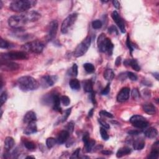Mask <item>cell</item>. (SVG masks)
<instances>
[{"mask_svg":"<svg viewBox=\"0 0 159 159\" xmlns=\"http://www.w3.org/2000/svg\"><path fill=\"white\" fill-rule=\"evenodd\" d=\"M143 110L149 115H154L156 113V108L152 103H145L143 106Z\"/></svg>","mask_w":159,"mask_h":159,"instance_id":"cell-18","label":"cell"},{"mask_svg":"<svg viewBox=\"0 0 159 159\" xmlns=\"http://www.w3.org/2000/svg\"><path fill=\"white\" fill-rule=\"evenodd\" d=\"M95 140L93 139H90L86 143L84 144V149H85V151L86 152H90L91 151L92 149L94 147V145H95Z\"/></svg>","mask_w":159,"mask_h":159,"instance_id":"cell-30","label":"cell"},{"mask_svg":"<svg viewBox=\"0 0 159 159\" xmlns=\"http://www.w3.org/2000/svg\"><path fill=\"white\" fill-rule=\"evenodd\" d=\"M8 22L10 27L16 29H21L24 26L28 23L24 14L11 16L8 19Z\"/></svg>","mask_w":159,"mask_h":159,"instance_id":"cell-5","label":"cell"},{"mask_svg":"<svg viewBox=\"0 0 159 159\" xmlns=\"http://www.w3.org/2000/svg\"><path fill=\"white\" fill-rule=\"evenodd\" d=\"M83 67L88 73H93L95 70L94 65L92 64H90V63H86L83 65Z\"/></svg>","mask_w":159,"mask_h":159,"instance_id":"cell-32","label":"cell"},{"mask_svg":"<svg viewBox=\"0 0 159 159\" xmlns=\"http://www.w3.org/2000/svg\"><path fill=\"white\" fill-rule=\"evenodd\" d=\"M71 111H72V108H69V109H67V110L65 111L64 114V115H63L62 118V123H64L65 121H66V120L67 119V118H69V116L70 115Z\"/></svg>","mask_w":159,"mask_h":159,"instance_id":"cell-38","label":"cell"},{"mask_svg":"<svg viewBox=\"0 0 159 159\" xmlns=\"http://www.w3.org/2000/svg\"><path fill=\"white\" fill-rule=\"evenodd\" d=\"M35 158V157H34V156H27V157H26V158Z\"/></svg>","mask_w":159,"mask_h":159,"instance_id":"cell-57","label":"cell"},{"mask_svg":"<svg viewBox=\"0 0 159 159\" xmlns=\"http://www.w3.org/2000/svg\"><path fill=\"white\" fill-rule=\"evenodd\" d=\"M69 136H70V133L66 130L62 131L61 132H60V133L58 134V135L57 139V143L60 144H64L65 142L68 140Z\"/></svg>","mask_w":159,"mask_h":159,"instance_id":"cell-17","label":"cell"},{"mask_svg":"<svg viewBox=\"0 0 159 159\" xmlns=\"http://www.w3.org/2000/svg\"><path fill=\"white\" fill-rule=\"evenodd\" d=\"M80 152V149L78 148L72 154V156H70V158H77L79 157Z\"/></svg>","mask_w":159,"mask_h":159,"instance_id":"cell-47","label":"cell"},{"mask_svg":"<svg viewBox=\"0 0 159 159\" xmlns=\"http://www.w3.org/2000/svg\"><path fill=\"white\" fill-rule=\"evenodd\" d=\"M131 149L128 147H123L120 148L116 153V157L118 158H121L123 156H127L131 153Z\"/></svg>","mask_w":159,"mask_h":159,"instance_id":"cell-24","label":"cell"},{"mask_svg":"<svg viewBox=\"0 0 159 159\" xmlns=\"http://www.w3.org/2000/svg\"><path fill=\"white\" fill-rule=\"evenodd\" d=\"M126 45L127 47H128V49L130 50L131 53H132V51H134V48H133V45L131 43V42L130 40V37H129V35L128 34L127 37V40H126Z\"/></svg>","mask_w":159,"mask_h":159,"instance_id":"cell-43","label":"cell"},{"mask_svg":"<svg viewBox=\"0 0 159 159\" xmlns=\"http://www.w3.org/2000/svg\"><path fill=\"white\" fill-rule=\"evenodd\" d=\"M99 114L102 116H106V117H107V118H114L113 115H112L111 113H110V112H108L106 111H104V110H102L100 111Z\"/></svg>","mask_w":159,"mask_h":159,"instance_id":"cell-45","label":"cell"},{"mask_svg":"<svg viewBox=\"0 0 159 159\" xmlns=\"http://www.w3.org/2000/svg\"><path fill=\"white\" fill-rule=\"evenodd\" d=\"M60 100L63 105L65 106H69L70 103V99L67 96H62L60 98Z\"/></svg>","mask_w":159,"mask_h":159,"instance_id":"cell-36","label":"cell"},{"mask_svg":"<svg viewBox=\"0 0 159 159\" xmlns=\"http://www.w3.org/2000/svg\"><path fill=\"white\" fill-rule=\"evenodd\" d=\"M36 119H37V117L35 112L34 111H30L26 112V114H25L23 121L24 123L29 124L32 122V121H36Z\"/></svg>","mask_w":159,"mask_h":159,"instance_id":"cell-19","label":"cell"},{"mask_svg":"<svg viewBox=\"0 0 159 159\" xmlns=\"http://www.w3.org/2000/svg\"><path fill=\"white\" fill-rule=\"evenodd\" d=\"M145 147V140L142 138L137 139L133 143V147L136 150H140Z\"/></svg>","mask_w":159,"mask_h":159,"instance_id":"cell-25","label":"cell"},{"mask_svg":"<svg viewBox=\"0 0 159 159\" xmlns=\"http://www.w3.org/2000/svg\"><path fill=\"white\" fill-rule=\"evenodd\" d=\"M103 26V23L100 20H95L92 23V27L95 29H100Z\"/></svg>","mask_w":159,"mask_h":159,"instance_id":"cell-37","label":"cell"},{"mask_svg":"<svg viewBox=\"0 0 159 159\" xmlns=\"http://www.w3.org/2000/svg\"><path fill=\"white\" fill-rule=\"evenodd\" d=\"M93 112H94V110L93 108L91 109V110H90L89 112H88V116L90 117V118H91L92 116H93Z\"/></svg>","mask_w":159,"mask_h":159,"instance_id":"cell-55","label":"cell"},{"mask_svg":"<svg viewBox=\"0 0 159 159\" xmlns=\"http://www.w3.org/2000/svg\"><path fill=\"white\" fill-rule=\"evenodd\" d=\"M14 145V140L12 137H7L5 140V149L9 152Z\"/></svg>","mask_w":159,"mask_h":159,"instance_id":"cell-26","label":"cell"},{"mask_svg":"<svg viewBox=\"0 0 159 159\" xmlns=\"http://www.w3.org/2000/svg\"><path fill=\"white\" fill-rule=\"evenodd\" d=\"M11 44L7 40L1 38L0 40V47L1 49H8L11 47Z\"/></svg>","mask_w":159,"mask_h":159,"instance_id":"cell-34","label":"cell"},{"mask_svg":"<svg viewBox=\"0 0 159 159\" xmlns=\"http://www.w3.org/2000/svg\"><path fill=\"white\" fill-rule=\"evenodd\" d=\"M17 83L19 88L24 91L36 90L40 86V83L35 78L30 76L20 77Z\"/></svg>","mask_w":159,"mask_h":159,"instance_id":"cell-1","label":"cell"},{"mask_svg":"<svg viewBox=\"0 0 159 159\" xmlns=\"http://www.w3.org/2000/svg\"><path fill=\"white\" fill-rule=\"evenodd\" d=\"M91 101L95 104H97V101H96V98H95V94L93 93V92H91Z\"/></svg>","mask_w":159,"mask_h":159,"instance_id":"cell-49","label":"cell"},{"mask_svg":"<svg viewBox=\"0 0 159 159\" xmlns=\"http://www.w3.org/2000/svg\"><path fill=\"white\" fill-rule=\"evenodd\" d=\"M98 122L99 123L102 125V127H104L106 129H110V125L108 123H107L105 121H104L101 119H98Z\"/></svg>","mask_w":159,"mask_h":159,"instance_id":"cell-42","label":"cell"},{"mask_svg":"<svg viewBox=\"0 0 159 159\" xmlns=\"http://www.w3.org/2000/svg\"><path fill=\"white\" fill-rule=\"evenodd\" d=\"M44 48V44L39 40L29 42L22 45L21 49L26 52H32L36 53H40Z\"/></svg>","mask_w":159,"mask_h":159,"instance_id":"cell-4","label":"cell"},{"mask_svg":"<svg viewBox=\"0 0 159 159\" xmlns=\"http://www.w3.org/2000/svg\"><path fill=\"white\" fill-rule=\"evenodd\" d=\"M130 123L133 126L139 129H144L149 125V122L143 116L134 115L130 119Z\"/></svg>","mask_w":159,"mask_h":159,"instance_id":"cell-9","label":"cell"},{"mask_svg":"<svg viewBox=\"0 0 159 159\" xmlns=\"http://www.w3.org/2000/svg\"><path fill=\"white\" fill-rule=\"evenodd\" d=\"M144 134L149 139H155L158 136V131L154 127H150L144 131Z\"/></svg>","mask_w":159,"mask_h":159,"instance_id":"cell-21","label":"cell"},{"mask_svg":"<svg viewBox=\"0 0 159 159\" xmlns=\"http://www.w3.org/2000/svg\"><path fill=\"white\" fill-rule=\"evenodd\" d=\"M69 85L73 90H79L80 89V83L77 78L72 79L69 82Z\"/></svg>","mask_w":159,"mask_h":159,"instance_id":"cell-28","label":"cell"},{"mask_svg":"<svg viewBox=\"0 0 159 159\" xmlns=\"http://www.w3.org/2000/svg\"><path fill=\"white\" fill-rule=\"evenodd\" d=\"M112 18L114 20V21L116 23V24L118 25V26L119 27L120 31H121L122 33H125V24L123 19L121 18V16H119V13L116 11H114L112 12Z\"/></svg>","mask_w":159,"mask_h":159,"instance_id":"cell-13","label":"cell"},{"mask_svg":"<svg viewBox=\"0 0 159 159\" xmlns=\"http://www.w3.org/2000/svg\"><path fill=\"white\" fill-rule=\"evenodd\" d=\"M57 142V139L53 137H49L46 140V145H47V148L51 149L52 148L54 145L56 144Z\"/></svg>","mask_w":159,"mask_h":159,"instance_id":"cell-31","label":"cell"},{"mask_svg":"<svg viewBox=\"0 0 159 159\" xmlns=\"http://www.w3.org/2000/svg\"><path fill=\"white\" fill-rule=\"evenodd\" d=\"M0 5H1V7H0V8L1 9L2 7H3V2H2V1H0Z\"/></svg>","mask_w":159,"mask_h":159,"instance_id":"cell-58","label":"cell"},{"mask_svg":"<svg viewBox=\"0 0 159 159\" xmlns=\"http://www.w3.org/2000/svg\"><path fill=\"white\" fill-rule=\"evenodd\" d=\"M101 2H102V3H108V1H101Z\"/></svg>","mask_w":159,"mask_h":159,"instance_id":"cell-59","label":"cell"},{"mask_svg":"<svg viewBox=\"0 0 159 159\" xmlns=\"http://www.w3.org/2000/svg\"><path fill=\"white\" fill-rule=\"evenodd\" d=\"M121 62V57H117L116 60V62H115L116 65L117 66H118L119 65H120Z\"/></svg>","mask_w":159,"mask_h":159,"instance_id":"cell-52","label":"cell"},{"mask_svg":"<svg viewBox=\"0 0 159 159\" xmlns=\"http://www.w3.org/2000/svg\"><path fill=\"white\" fill-rule=\"evenodd\" d=\"M28 58V54L24 51L10 52L5 53H1V60H26Z\"/></svg>","mask_w":159,"mask_h":159,"instance_id":"cell-6","label":"cell"},{"mask_svg":"<svg viewBox=\"0 0 159 159\" xmlns=\"http://www.w3.org/2000/svg\"><path fill=\"white\" fill-rule=\"evenodd\" d=\"M154 76L156 78L157 80H158V73H154Z\"/></svg>","mask_w":159,"mask_h":159,"instance_id":"cell-56","label":"cell"},{"mask_svg":"<svg viewBox=\"0 0 159 159\" xmlns=\"http://www.w3.org/2000/svg\"><path fill=\"white\" fill-rule=\"evenodd\" d=\"M57 80V77L54 75H45L40 79V85L43 88L52 86Z\"/></svg>","mask_w":159,"mask_h":159,"instance_id":"cell-11","label":"cell"},{"mask_svg":"<svg viewBox=\"0 0 159 159\" xmlns=\"http://www.w3.org/2000/svg\"><path fill=\"white\" fill-rule=\"evenodd\" d=\"M159 150H158V141H157L156 143L153 145V148L151 152L148 156L149 158L151 159H157L158 157Z\"/></svg>","mask_w":159,"mask_h":159,"instance_id":"cell-22","label":"cell"},{"mask_svg":"<svg viewBox=\"0 0 159 159\" xmlns=\"http://www.w3.org/2000/svg\"><path fill=\"white\" fill-rule=\"evenodd\" d=\"M37 131V127L36 121H32V122L29 123L27 126L24 129V134L26 135H31L32 134H34Z\"/></svg>","mask_w":159,"mask_h":159,"instance_id":"cell-16","label":"cell"},{"mask_svg":"<svg viewBox=\"0 0 159 159\" xmlns=\"http://www.w3.org/2000/svg\"><path fill=\"white\" fill-rule=\"evenodd\" d=\"M58 24L57 20H53L49 24L47 35V39L48 41L53 40L56 38L58 31Z\"/></svg>","mask_w":159,"mask_h":159,"instance_id":"cell-10","label":"cell"},{"mask_svg":"<svg viewBox=\"0 0 159 159\" xmlns=\"http://www.w3.org/2000/svg\"><path fill=\"white\" fill-rule=\"evenodd\" d=\"M19 68L17 63L10 60H1V69L4 71H14Z\"/></svg>","mask_w":159,"mask_h":159,"instance_id":"cell-12","label":"cell"},{"mask_svg":"<svg viewBox=\"0 0 159 159\" xmlns=\"http://www.w3.org/2000/svg\"><path fill=\"white\" fill-rule=\"evenodd\" d=\"M91 42V39L90 36L86 37V38L83 40L82 42L78 44L76 49H75L73 52V55L75 57H80L85 54L88 51V50L90 48Z\"/></svg>","mask_w":159,"mask_h":159,"instance_id":"cell-7","label":"cell"},{"mask_svg":"<svg viewBox=\"0 0 159 159\" xmlns=\"http://www.w3.org/2000/svg\"><path fill=\"white\" fill-rule=\"evenodd\" d=\"M74 125L75 124L73 123V121H71V122L68 123L67 126H66V131H67L70 134L73 132L74 129Z\"/></svg>","mask_w":159,"mask_h":159,"instance_id":"cell-44","label":"cell"},{"mask_svg":"<svg viewBox=\"0 0 159 159\" xmlns=\"http://www.w3.org/2000/svg\"><path fill=\"white\" fill-rule=\"evenodd\" d=\"M130 96V89L127 87H124L121 90L117 96V101L120 103L126 101Z\"/></svg>","mask_w":159,"mask_h":159,"instance_id":"cell-14","label":"cell"},{"mask_svg":"<svg viewBox=\"0 0 159 159\" xmlns=\"http://www.w3.org/2000/svg\"><path fill=\"white\" fill-rule=\"evenodd\" d=\"M83 88H84V91L88 92V93L93 92V82L91 80H86L83 82Z\"/></svg>","mask_w":159,"mask_h":159,"instance_id":"cell-27","label":"cell"},{"mask_svg":"<svg viewBox=\"0 0 159 159\" xmlns=\"http://www.w3.org/2000/svg\"><path fill=\"white\" fill-rule=\"evenodd\" d=\"M127 77L131 80V81H136L137 80V76L135 74L131 72H128L126 73Z\"/></svg>","mask_w":159,"mask_h":159,"instance_id":"cell-41","label":"cell"},{"mask_svg":"<svg viewBox=\"0 0 159 159\" xmlns=\"http://www.w3.org/2000/svg\"><path fill=\"white\" fill-rule=\"evenodd\" d=\"M98 48L101 52H107L108 55L111 56L113 52L114 45L111 39L104 34H101L97 40Z\"/></svg>","mask_w":159,"mask_h":159,"instance_id":"cell-2","label":"cell"},{"mask_svg":"<svg viewBox=\"0 0 159 159\" xmlns=\"http://www.w3.org/2000/svg\"><path fill=\"white\" fill-rule=\"evenodd\" d=\"M124 64H125V65H128L129 66H131L132 69L137 71V72H139V71H140V66H139V64H138L137 60H136V59L126 60L124 62Z\"/></svg>","mask_w":159,"mask_h":159,"instance_id":"cell-23","label":"cell"},{"mask_svg":"<svg viewBox=\"0 0 159 159\" xmlns=\"http://www.w3.org/2000/svg\"><path fill=\"white\" fill-rule=\"evenodd\" d=\"M37 1L32 0H16L10 4V9L14 12L26 11L36 5Z\"/></svg>","mask_w":159,"mask_h":159,"instance_id":"cell-3","label":"cell"},{"mask_svg":"<svg viewBox=\"0 0 159 159\" xmlns=\"http://www.w3.org/2000/svg\"><path fill=\"white\" fill-rule=\"evenodd\" d=\"M8 98V95L6 93V92L4 91L1 93V97H0V102H1V105L3 106V104L5 103Z\"/></svg>","mask_w":159,"mask_h":159,"instance_id":"cell-39","label":"cell"},{"mask_svg":"<svg viewBox=\"0 0 159 159\" xmlns=\"http://www.w3.org/2000/svg\"><path fill=\"white\" fill-rule=\"evenodd\" d=\"M72 72L73 73V75L75 77H77L78 75V66L76 64L73 65L72 68Z\"/></svg>","mask_w":159,"mask_h":159,"instance_id":"cell-48","label":"cell"},{"mask_svg":"<svg viewBox=\"0 0 159 159\" xmlns=\"http://www.w3.org/2000/svg\"><path fill=\"white\" fill-rule=\"evenodd\" d=\"M78 18V14L77 13H72L66 17L64 21L62 23L61 26V32L63 34H66L69 31V29L71 28L73 25L76 22V21Z\"/></svg>","mask_w":159,"mask_h":159,"instance_id":"cell-8","label":"cell"},{"mask_svg":"<svg viewBox=\"0 0 159 159\" xmlns=\"http://www.w3.org/2000/svg\"><path fill=\"white\" fill-rule=\"evenodd\" d=\"M103 77L107 81H111L114 77V73L111 69H106L104 72Z\"/></svg>","mask_w":159,"mask_h":159,"instance_id":"cell-29","label":"cell"},{"mask_svg":"<svg viewBox=\"0 0 159 159\" xmlns=\"http://www.w3.org/2000/svg\"><path fill=\"white\" fill-rule=\"evenodd\" d=\"M132 97L133 99H139L140 97V93L139 91H138L137 89L136 88H134L132 91Z\"/></svg>","mask_w":159,"mask_h":159,"instance_id":"cell-40","label":"cell"},{"mask_svg":"<svg viewBox=\"0 0 159 159\" xmlns=\"http://www.w3.org/2000/svg\"><path fill=\"white\" fill-rule=\"evenodd\" d=\"M110 83H108V84L106 85V86L104 88L103 90V91H101V95H107L109 93H110Z\"/></svg>","mask_w":159,"mask_h":159,"instance_id":"cell-46","label":"cell"},{"mask_svg":"<svg viewBox=\"0 0 159 159\" xmlns=\"http://www.w3.org/2000/svg\"><path fill=\"white\" fill-rule=\"evenodd\" d=\"M60 98L58 95H54L53 97V109L58 112L62 111V108L60 107Z\"/></svg>","mask_w":159,"mask_h":159,"instance_id":"cell-20","label":"cell"},{"mask_svg":"<svg viewBox=\"0 0 159 159\" xmlns=\"http://www.w3.org/2000/svg\"><path fill=\"white\" fill-rule=\"evenodd\" d=\"M112 4H113V6L117 8V9H119L120 8V3L118 1H117V0H114V1H112Z\"/></svg>","mask_w":159,"mask_h":159,"instance_id":"cell-50","label":"cell"},{"mask_svg":"<svg viewBox=\"0 0 159 159\" xmlns=\"http://www.w3.org/2000/svg\"><path fill=\"white\" fill-rule=\"evenodd\" d=\"M114 31L117 32V29H116V27L114 26H111L109 28V32L111 33L112 32H114Z\"/></svg>","mask_w":159,"mask_h":159,"instance_id":"cell-54","label":"cell"},{"mask_svg":"<svg viewBox=\"0 0 159 159\" xmlns=\"http://www.w3.org/2000/svg\"><path fill=\"white\" fill-rule=\"evenodd\" d=\"M24 145L25 146V147L29 150H33L36 149V144L34 142H33L32 141L26 140L24 142Z\"/></svg>","mask_w":159,"mask_h":159,"instance_id":"cell-33","label":"cell"},{"mask_svg":"<svg viewBox=\"0 0 159 159\" xmlns=\"http://www.w3.org/2000/svg\"><path fill=\"white\" fill-rule=\"evenodd\" d=\"M101 153L104 155H107V156H109V155H111L112 152L111 151H110V150H103V151H101Z\"/></svg>","mask_w":159,"mask_h":159,"instance_id":"cell-53","label":"cell"},{"mask_svg":"<svg viewBox=\"0 0 159 159\" xmlns=\"http://www.w3.org/2000/svg\"><path fill=\"white\" fill-rule=\"evenodd\" d=\"M25 17H26L27 23H34L37 21L40 18V14L36 11H31L26 12L24 13Z\"/></svg>","mask_w":159,"mask_h":159,"instance_id":"cell-15","label":"cell"},{"mask_svg":"<svg viewBox=\"0 0 159 159\" xmlns=\"http://www.w3.org/2000/svg\"><path fill=\"white\" fill-rule=\"evenodd\" d=\"M139 133H140V132L138 131H130L128 132L129 134L131 135V136H136V135L139 134Z\"/></svg>","mask_w":159,"mask_h":159,"instance_id":"cell-51","label":"cell"},{"mask_svg":"<svg viewBox=\"0 0 159 159\" xmlns=\"http://www.w3.org/2000/svg\"><path fill=\"white\" fill-rule=\"evenodd\" d=\"M100 134H101V136L102 137V139L104 140H108L109 139V135L108 134V132L106 131V129H104V127H101L100 128Z\"/></svg>","mask_w":159,"mask_h":159,"instance_id":"cell-35","label":"cell"}]
</instances>
